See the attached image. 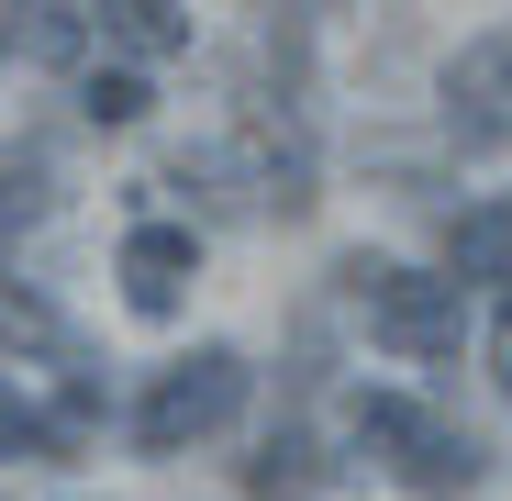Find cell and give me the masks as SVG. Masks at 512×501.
<instances>
[{
  "label": "cell",
  "mask_w": 512,
  "mask_h": 501,
  "mask_svg": "<svg viewBox=\"0 0 512 501\" xmlns=\"http://www.w3.org/2000/svg\"><path fill=\"white\" fill-rule=\"evenodd\" d=\"M334 279L357 290L368 334H379V346H390L401 368H446V357H457V334H468L457 279H423V268H401V257H346Z\"/></svg>",
  "instance_id": "obj_2"
},
{
  "label": "cell",
  "mask_w": 512,
  "mask_h": 501,
  "mask_svg": "<svg viewBox=\"0 0 512 501\" xmlns=\"http://www.w3.org/2000/svg\"><path fill=\"white\" fill-rule=\"evenodd\" d=\"M490 379L512 390V279H501V323H490Z\"/></svg>",
  "instance_id": "obj_13"
},
{
  "label": "cell",
  "mask_w": 512,
  "mask_h": 501,
  "mask_svg": "<svg viewBox=\"0 0 512 501\" xmlns=\"http://www.w3.org/2000/svg\"><path fill=\"white\" fill-rule=\"evenodd\" d=\"M234 412H245V357H234V346H190L179 368L134 401V446H145V457H190L201 435L234 424Z\"/></svg>",
  "instance_id": "obj_3"
},
{
  "label": "cell",
  "mask_w": 512,
  "mask_h": 501,
  "mask_svg": "<svg viewBox=\"0 0 512 501\" xmlns=\"http://www.w3.org/2000/svg\"><path fill=\"white\" fill-rule=\"evenodd\" d=\"M45 212H56V156H45V145H0V223L23 234V223H45Z\"/></svg>",
  "instance_id": "obj_8"
},
{
  "label": "cell",
  "mask_w": 512,
  "mask_h": 501,
  "mask_svg": "<svg viewBox=\"0 0 512 501\" xmlns=\"http://www.w3.org/2000/svg\"><path fill=\"white\" fill-rule=\"evenodd\" d=\"M446 123L468 145H512V23H490L479 45H457L446 67Z\"/></svg>",
  "instance_id": "obj_4"
},
{
  "label": "cell",
  "mask_w": 512,
  "mask_h": 501,
  "mask_svg": "<svg viewBox=\"0 0 512 501\" xmlns=\"http://www.w3.org/2000/svg\"><path fill=\"white\" fill-rule=\"evenodd\" d=\"M0 346H34V357H67V334H56V312H45L34 290H12V279H0Z\"/></svg>",
  "instance_id": "obj_11"
},
{
  "label": "cell",
  "mask_w": 512,
  "mask_h": 501,
  "mask_svg": "<svg viewBox=\"0 0 512 501\" xmlns=\"http://www.w3.org/2000/svg\"><path fill=\"white\" fill-rule=\"evenodd\" d=\"M90 12H101V34L134 45V56H179V45H190V0H90Z\"/></svg>",
  "instance_id": "obj_7"
},
{
  "label": "cell",
  "mask_w": 512,
  "mask_h": 501,
  "mask_svg": "<svg viewBox=\"0 0 512 501\" xmlns=\"http://www.w3.org/2000/svg\"><path fill=\"white\" fill-rule=\"evenodd\" d=\"M245 490H256V501H301V490H312V446H301V435H268V446L245 457Z\"/></svg>",
  "instance_id": "obj_9"
},
{
  "label": "cell",
  "mask_w": 512,
  "mask_h": 501,
  "mask_svg": "<svg viewBox=\"0 0 512 501\" xmlns=\"http://www.w3.org/2000/svg\"><path fill=\"white\" fill-rule=\"evenodd\" d=\"M23 45L56 67V56H78V12H67V0H23Z\"/></svg>",
  "instance_id": "obj_12"
},
{
  "label": "cell",
  "mask_w": 512,
  "mask_h": 501,
  "mask_svg": "<svg viewBox=\"0 0 512 501\" xmlns=\"http://www.w3.org/2000/svg\"><path fill=\"white\" fill-rule=\"evenodd\" d=\"M78 112H90L101 134H123V123H145V78H134V67H90V90H78Z\"/></svg>",
  "instance_id": "obj_10"
},
{
  "label": "cell",
  "mask_w": 512,
  "mask_h": 501,
  "mask_svg": "<svg viewBox=\"0 0 512 501\" xmlns=\"http://www.w3.org/2000/svg\"><path fill=\"white\" fill-rule=\"evenodd\" d=\"M346 435L401 479V490H479V435L468 424H446L435 401H412V390H357L346 401Z\"/></svg>",
  "instance_id": "obj_1"
},
{
  "label": "cell",
  "mask_w": 512,
  "mask_h": 501,
  "mask_svg": "<svg viewBox=\"0 0 512 501\" xmlns=\"http://www.w3.org/2000/svg\"><path fill=\"white\" fill-rule=\"evenodd\" d=\"M190 279H201V234H190V223H134V234H123V301H134L145 323L179 312Z\"/></svg>",
  "instance_id": "obj_5"
},
{
  "label": "cell",
  "mask_w": 512,
  "mask_h": 501,
  "mask_svg": "<svg viewBox=\"0 0 512 501\" xmlns=\"http://www.w3.org/2000/svg\"><path fill=\"white\" fill-rule=\"evenodd\" d=\"M446 279L468 290V279H512V201H479V212H457L446 223Z\"/></svg>",
  "instance_id": "obj_6"
}]
</instances>
